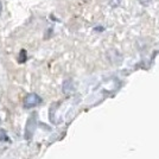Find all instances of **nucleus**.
<instances>
[{"instance_id": "f257e3e1", "label": "nucleus", "mask_w": 159, "mask_h": 159, "mask_svg": "<svg viewBox=\"0 0 159 159\" xmlns=\"http://www.w3.org/2000/svg\"><path fill=\"white\" fill-rule=\"evenodd\" d=\"M40 103H42V98L36 93L27 94L26 96L24 98V101H23V106H24L25 109L34 108V107H37Z\"/></svg>"}, {"instance_id": "f03ea898", "label": "nucleus", "mask_w": 159, "mask_h": 159, "mask_svg": "<svg viewBox=\"0 0 159 159\" xmlns=\"http://www.w3.org/2000/svg\"><path fill=\"white\" fill-rule=\"evenodd\" d=\"M34 127H36V120L32 118H30L29 121H27V125H26V132H25V138L26 139H30L32 137L33 131H34Z\"/></svg>"}, {"instance_id": "7ed1b4c3", "label": "nucleus", "mask_w": 159, "mask_h": 159, "mask_svg": "<svg viewBox=\"0 0 159 159\" xmlns=\"http://www.w3.org/2000/svg\"><path fill=\"white\" fill-rule=\"evenodd\" d=\"M70 90H73V83H71V81H66L63 84V92L70 93Z\"/></svg>"}, {"instance_id": "20e7f679", "label": "nucleus", "mask_w": 159, "mask_h": 159, "mask_svg": "<svg viewBox=\"0 0 159 159\" xmlns=\"http://www.w3.org/2000/svg\"><path fill=\"white\" fill-rule=\"evenodd\" d=\"M26 60H27L26 50H21L19 52V56H18V62L19 63H24V62H26Z\"/></svg>"}, {"instance_id": "39448f33", "label": "nucleus", "mask_w": 159, "mask_h": 159, "mask_svg": "<svg viewBox=\"0 0 159 159\" xmlns=\"http://www.w3.org/2000/svg\"><path fill=\"white\" fill-rule=\"evenodd\" d=\"M108 1H109V6L112 7V8H115V7L120 6L122 0H108Z\"/></svg>"}, {"instance_id": "423d86ee", "label": "nucleus", "mask_w": 159, "mask_h": 159, "mask_svg": "<svg viewBox=\"0 0 159 159\" xmlns=\"http://www.w3.org/2000/svg\"><path fill=\"white\" fill-rule=\"evenodd\" d=\"M138 1H139L140 5H143V6H148L152 2V0H138Z\"/></svg>"}, {"instance_id": "0eeeda50", "label": "nucleus", "mask_w": 159, "mask_h": 159, "mask_svg": "<svg viewBox=\"0 0 159 159\" xmlns=\"http://www.w3.org/2000/svg\"><path fill=\"white\" fill-rule=\"evenodd\" d=\"M1 10H2V4H1V1H0V14H1Z\"/></svg>"}]
</instances>
